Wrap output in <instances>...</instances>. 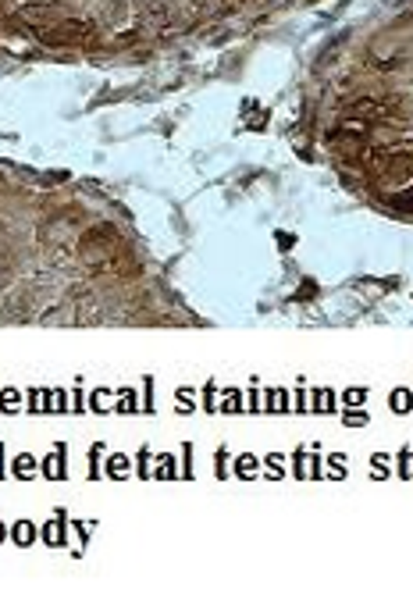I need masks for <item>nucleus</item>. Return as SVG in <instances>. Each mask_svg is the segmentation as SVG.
Returning a JSON list of instances; mask_svg holds the SVG:
<instances>
[{
	"label": "nucleus",
	"instance_id": "obj_1",
	"mask_svg": "<svg viewBox=\"0 0 413 609\" xmlns=\"http://www.w3.org/2000/svg\"><path fill=\"white\" fill-rule=\"evenodd\" d=\"M388 110H392V103H381V100L364 96V100H352L349 103V118L352 122H381Z\"/></svg>",
	"mask_w": 413,
	"mask_h": 609
},
{
	"label": "nucleus",
	"instance_id": "obj_2",
	"mask_svg": "<svg viewBox=\"0 0 413 609\" xmlns=\"http://www.w3.org/2000/svg\"><path fill=\"white\" fill-rule=\"evenodd\" d=\"M385 172H388L392 179H413V153H406V150L392 153V157L385 160Z\"/></svg>",
	"mask_w": 413,
	"mask_h": 609
},
{
	"label": "nucleus",
	"instance_id": "obj_3",
	"mask_svg": "<svg viewBox=\"0 0 413 609\" xmlns=\"http://www.w3.org/2000/svg\"><path fill=\"white\" fill-rule=\"evenodd\" d=\"M392 203H395L399 210H413V189H402V193H395V196H392Z\"/></svg>",
	"mask_w": 413,
	"mask_h": 609
}]
</instances>
